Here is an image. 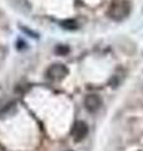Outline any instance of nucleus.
I'll list each match as a JSON object with an SVG mask.
<instances>
[{
  "label": "nucleus",
  "instance_id": "1",
  "mask_svg": "<svg viewBox=\"0 0 143 151\" xmlns=\"http://www.w3.org/2000/svg\"><path fill=\"white\" fill-rule=\"evenodd\" d=\"M108 15L116 22L126 19L131 13V4L128 0H112L108 6Z\"/></svg>",
  "mask_w": 143,
  "mask_h": 151
},
{
  "label": "nucleus",
  "instance_id": "2",
  "mask_svg": "<svg viewBox=\"0 0 143 151\" xmlns=\"http://www.w3.org/2000/svg\"><path fill=\"white\" fill-rule=\"evenodd\" d=\"M68 73H69L68 68L61 63H54L46 69V77L50 81H55V82L61 81L63 78H65L68 76Z\"/></svg>",
  "mask_w": 143,
  "mask_h": 151
},
{
  "label": "nucleus",
  "instance_id": "3",
  "mask_svg": "<svg viewBox=\"0 0 143 151\" xmlns=\"http://www.w3.org/2000/svg\"><path fill=\"white\" fill-rule=\"evenodd\" d=\"M88 125L85 124L84 121H77L72 129V136L75 142H79V141L84 140L88 135Z\"/></svg>",
  "mask_w": 143,
  "mask_h": 151
},
{
  "label": "nucleus",
  "instance_id": "4",
  "mask_svg": "<svg viewBox=\"0 0 143 151\" xmlns=\"http://www.w3.org/2000/svg\"><path fill=\"white\" fill-rule=\"evenodd\" d=\"M84 106L87 108V111L90 113L97 112L102 106V98L98 94H88L84 98Z\"/></svg>",
  "mask_w": 143,
  "mask_h": 151
},
{
  "label": "nucleus",
  "instance_id": "5",
  "mask_svg": "<svg viewBox=\"0 0 143 151\" xmlns=\"http://www.w3.org/2000/svg\"><path fill=\"white\" fill-rule=\"evenodd\" d=\"M61 27L65 28V29H70V30H73V29H77L78 28V24H77V22L75 20H64V22H61Z\"/></svg>",
  "mask_w": 143,
  "mask_h": 151
},
{
  "label": "nucleus",
  "instance_id": "6",
  "mask_svg": "<svg viewBox=\"0 0 143 151\" xmlns=\"http://www.w3.org/2000/svg\"><path fill=\"white\" fill-rule=\"evenodd\" d=\"M56 52H58V53L64 54V53H68V52H69V49L66 48V47H65V48H63V47H61V45H59L58 48H56Z\"/></svg>",
  "mask_w": 143,
  "mask_h": 151
},
{
  "label": "nucleus",
  "instance_id": "7",
  "mask_svg": "<svg viewBox=\"0 0 143 151\" xmlns=\"http://www.w3.org/2000/svg\"><path fill=\"white\" fill-rule=\"evenodd\" d=\"M68 151H72V150H68Z\"/></svg>",
  "mask_w": 143,
  "mask_h": 151
}]
</instances>
